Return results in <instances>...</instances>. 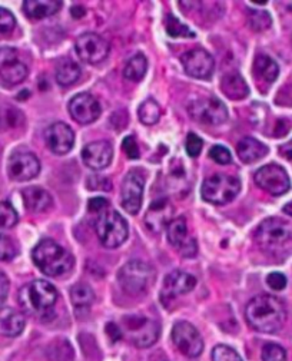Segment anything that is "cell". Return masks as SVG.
<instances>
[{
  "instance_id": "bcb514c9",
  "label": "cell",
  "mask_w": 292,
  "mask_h": 361,
  "mask_svg": "<svg viewBox=\"0 0 292 361\" xmlns=\"http://www.w3.org/2000/svg\"><path fill=\"white\" fill-rule=\"evenodd\" d=\"M109 206V202L106 198H92L89 201V204H87V209H89V213H94V214H102L105 213V211L108 209Z\"/></svg>"
},
{
  "instance_id": "3957f363",
  "label": "cell",
  "mask_w": 292,
  "mask_h": 361,
  "mask_svg": "<svg viewBox=\"0 0 292 361\" xmlns=\"http://www.w3.org/2000/svg\"><path fill=\"white\" fill-rule=\"evenodd\" d=\"M35 265L48 277H59L72 269L73 257L53 239H43L34 248Z\"/></svg>"
},
{
  "instance_id": "2e32d148",
  "label": "cell",
  "mask_w": 292,
  "mask_h": 361,
  "mask_svg": "<svg viewBox=\"0 0 292 361\" xmlns=\"http://www.w3.org/2000/svg\"><path fill=\"white\" fill-rule=\"evenodd\" d=\"M68 108L71 116L80 125L95 122L102 113V108L98 99L87 92H82L73 97Z\"/></svg>"
},
{
  "instance_id": "f1b7e54d",
  "label": "cell",
  "mask_w": 292,
  "mask_h": 361,
  "mask_svg": "<svg viewBox=\"0 0 292 361\" xmlns=\"http://www.w3.org/2000/svg\"><path fill=\"white\" fill-rule=\"evenodd\" d=\"M80 78V68L71 59L62 60L56 68V82L61 86H69Z\"/></svg>"
},
{
  "instance_id": "f35d334b",
  "label": "cell",
  "mask_w": 292,
  "mask_h": 361,
  "mask_svg": "<svg viewBox=\"0 0 292 361\" xmlns=\"http://www.w3.org/2000/svg\"><path fill=\"white\" fill-rule=\"evenodd\" d=\"M272 20L270 13L267 12H255L251 10L249 12V24L252 26L254 30H265L271 26Z\"/></svg>"
},
{
  "instance_id": "f907efd6",
  "label": "cell",
  "mask_w": 292,
  "mask_h": 361,
  "mask_svg": "<svg viewBox=\"0 0 292 361\" xmlns=\"http://www.w3.org/2000/svg\"><path fill=\"white\" fill-rule=\"evenodd\" d=\"M71 13H72V16H73L75 19H80V17H83V16H85L86 10H85L82 6H72Z\"/></svg>"
},
{
  "instance_id": "7a4b0ae2",
  "label": "cell",
  "mask_w": 292,
  "mask_h": 361,
  "mask_svg": "<svg viewBox=\"0 0 292 361\" xmlns=\"http://www.w3.org/2000/svg\"><path fill=\"white\" fill-rule=\"evenodd\" d=\"M57 301V290L43 280L29 283L19 291V304L23 311L42 321H49L54 317L53 307Z\"/></svg>"
},
{
  "instance_id": "83f0119b",
  "label": "cell",
  "mask_w": 292,
  "mask_h": 361,
  "mask_svg": "<svg viewBox=\"0 0 292 361\" xmlns=\"http://www.w3.org/2000/svg\"><path fill=\"white\" fill-rule=\"evenodd\" d=\"M191 238H188V227L187 220L184 217H178L169 222L168 225V241L175 248H182Z\"/></svg>"
},
{
  "instance_id": "d6a6232c",
  "label": "cell",
  "mask_w": 292,
  "mask_h": 361,
  "mask_svg": "<svg viewBox=\"0 0 292 361\" xmlns=\"http://www.w3.org/2000/svg\"><path fill=\"white\" fill-rule=\"evenodd\" d=\"M165 24H166V34L172 38H195V34L192 30L173 15H169L166 17Z\"/></svg>"
},
{
  "instance_id": "9a60e30c",
  "label": "cell",
  "mask_w": 292,
  "mask_h": 361,
  "mask_svg": "<svg viewBox=\"0 0 292 361\" xmlns=\"http://www.w3.org/2000/svg\"><path fill=\"white\" fill-rule=\"evenodd\" d=\"M196 285V278L185 271L175 269L165 277L163 287L161 291V301L162 304L168 309L172 301L178 295L187 294L192 291Z\"/></svg>"
},
{
  "instance_id": "c3c4849f",
  "label": "cell",
  "mask_w": 292,
  "mask_h": 361,
  "mask_svg": "<svg viewBox=\"0 0 292 361\" xmlns=\"http://www.w3.org/2000/svg\"><path fill=\"white\" fill-rule=\"evenodd\" d=\"M8 294H9V280L3 273H0V304L5 303Z\"/></svg>"
},
{
  "instance_id": "d590c367",
  "label": "cell",
  "mask_w": 292,
  "mask_h": 361,
  "mask_svg": "<svg viewBox=\"0 0 292 361\" xmlns=\"http://www.w3.org/2000/svg\"><path fill=\"white\" fill-rule=\"evenodd\" d=\"M17 253L15 241L5 234H0V261H12Z\"/></svg>"
},
{
  "instance_id": "5bb4252c",
  "label": "cell",
  "mask_w": 292,
  "mask_h": 361,
  "mask_svg": "<svg viewBox=\"0 0 292 361\" xmlns=\"http://www.w3.org/2000/svg\"><path fill=\"white\" fill-rule=\"evenodd\" d=\"M145 188V176L140 171L133 169L126 174L122 183V206L131 215H136L142 206Z\"/></svg>"
},
{
  "instance_id": "30bf717a",
  "label": "cell",
  "mask_w": 292,
  "mask_h": 361,
  "mask_svg": "<svg viewBox=\"0 0 292 361\" xmlns=\"http://www.w3.org/2000/svg\"><path fill=\"white\" fill-rule=\"evenodd\" d=\"M254 179L259 188L270 192L274 197L284 195L291 188V180L286 171L277 164H268L259 168L255 172Z\"/></svg>"
},
{
  "instance_id": "74e56055",
  "label": "cell",
  "mask_w": 292,
  "mask_h": 361,
  "mask_svg": "<svg viewBox=\"0 0 292 361\" xmlns=\"http://www.w3.org/2000/svg\"><path fill=\"white\" fill-rule=\"evenodd\" d=\"M212 361H242V358L232 347L219 344L212 350Z\"/></svg>"
},
{
  "instance_id": "1f68e13d",
  "label": "cell",
  "mask_w": 292,
  "mask_h": 361,
  "mask_svg": "<svg viewBox=\"0 0 292 361\" xmlns=\"http://www.w3.org/2000/svg\"><path fill=\"white\" fill-rule=\"evenodd\" d=\"M139 119L145 125H155L161 118V108L154 99L143 101L138 108Z\"/></svg>"
},
{
  "instance_id": "8d00e7d4",
  "label": "cell",
  "mask_w": 292,
  "mask_h": 361,
  "mask_svg": "<svg viewBox=\"0 0 292 361\" xmlns=\"http://www.w3.org/2000/svg\"><path fill=\"white\" fill-rule=\"evenodd\" d=\"M261 357H262V361H285L286 353L281 346L268 343L264 346V348H262Z\"/></svg>"
},
{
  "instance_id": "7402d4cb",
  "label": "cell",
  "mask_w": 292,
  "mask_h": 361,
  "mask_svg": "<svg viewBox=\"0 0 292 361\" xmlns=\"http://www.w3.org/2000/svg\"><path fill=\"white\" fill-rule=\"evenodd\" d=\"M26 320L22 313L10 307L0 309V336L17 337L23 333Z\"/></svg>"
},
{
  "instance_id": "d6986e66",
  "label": "cell",
  "mask_w": 292,
  "mask_h": 361,
  "mask_svg": "<svg viewBox=\"0 0 292 361\" xmlns=\"http://www.w3.org/2000/svg\"><path fill=\"white\" fill-rule=\"evenodd\" d=\"M45 141L53 154L65 155L73 148L75 132L69 125L56 122L45 131Z\"/></svg>"
},
{
  "instance_id": "681fc988",
  "label": "cell",
  "mask_w": 292,
  "mask_h": 361,
  "mask_svg": "<svg viewBox=\"0 0 292 361\" xmlns=\"http://www.w3.org/2000/svg\"><path fill=\"white\" fill-rule=\"evenodd\" d=\"M279 154L286 160H292V139L279 146Z\"/></svg>"
},
{
  "instance_id": "f5cc1de1",
  "label": "cell",
  "mask_w": 292,
  "mask_h": 361,
  "mask_svg": "<svg viewBox=\"0 0 292 361\" xmlns=\"http://www.w3.org/2000/svg\"><path fill=\"white\" fill-rule=\"evenodd\" d=\"M252 3H255V5H267V2H252Z\"/></svg>"
},
{
  "instance_id": "277c9868",
  "label": "cell",
  "mask_w": 292,
  "mask_h": 361,
  "mask_svg": "<svg viewBox=\"0 0 292 361\" xmlns=\"http://www.w3.org/2000/svg\"><path fill=\"white\" fill-rule=\"evenodd\" d=\"M121 288L129 295H139L148 291L155 281V269L146 262L131 261L118 273Z\"/></svg>"
},
{
  "instance_id": "7dc6e473",
  "label": "cell",
  "mask_w": 292,
  "mask_h": 361,
  "mask_svg": "<svg viewBox=\"0 0 292 361\" xmlns=\"http://www.w3.org/2000/svg\"><path fill=\"white\" fill-rule=\"evenodd\" d=\"M106 334H108V337H109L113 343H115V341H119V340L122 339V336H124L121 327H118L115 323H108V324H106Z\"/></svg>"
},
{
  "instance_id": "52a82bcc",
  "label": "cell",
  "mask_w": 292,
  "mask_h": 361,
  "mask_svg": "<svg viewBox=\"0 0 292 361\" xmlns=\"http://www.w3.org/2000/svg\"><path fill=\"white\" fill-rule=\"evenodd\" d=\"M191 116L205 125L219 127L226 122L228 109L217 97H200L189 104Z\"/></svg>"
},
{
  "instance_id": "9c48e42d",
  "label": "cell",
  "mask_w": 292,
  "mask_h": 361,
  "mask_svg": "<svg viewBox=\"0 0 292 361\" xmlns=\"http://www.w3.org/2000/svg\"><path fill=\"white\" fill-rule=\"evenodd\" d=\"M256 243L262 247H278L292 239V224L281 218H267L255 231Z\"/></svg>"
},
{
  "instance_id": "e0dca14e",
  "label": "cell",
  "mask_w": 292,
  "mask_h": 361,
  "mask_svg": "<svg viewBox=\"0 0 292 361\" xmlns=\"http://www.w3.org/2000/svg\"><path fill=\"white\" fill-rule=\"evenodd\" d=\"M27 78V68L17 59L13 48H0V79L6 85H19Z\"/></svg>"
},
{
  "instance_id": "f546056e",
  "label": "cell",
  "mask_w": 292,
  "mask_h": 361,
  "mask_svg": "<svg viewBox=\"0 0 292 361\" xmlns=\"http://www.w3.org/2000/svg\"><path fill=\"white\" fill-rule=\"evenodd\" d=\"M71 299L76 310L89 309L95 301V292L87 284H76L71 290Z\"/></svg>"
},
{
  "instance_id": "ffe728a7",
  "label": "cell",
  "mask_w": 292,
  "mask_h": 361,
  "mask_svg": "<svg viewBox=\"0 0 292 361\" xmlns=\"http://www.w3.org/2000/svg\"><path fill=\"white\" fill-rule=\"evenodd\" d=\"M113 157V148L108 141H95L82 149L83 164L94 171H102L109 167Z\"/></svg>"
},
{
  "instance_id": "f6af8a7d",
  "label": "cell",
  "mask_w": 292,
  "mask_h": 361,
  "mask_svg": "<svg viewBox=\"0 0 292 361\" xmlns=\"http://www.w3.org/2000/svg\"><path fill=\"white\" fill-rule=\"evenodd\" d=\"M267 284L274 291H282L286 287V277L281 273H271L267 277Z\"/></svg>"
},
{
  "instance_id": "6da1fadb",
  "label": "cell",
  "mask_w": 292,
  "mask_h": 361,
  "mask_svg": "<svg viewBox=\"0 0 292 361\" xmlns=\"http://www.w3.org/2000/svg\"><path fill=\"white\" fill-rule=\"evenodd\" d=\"M245 317L248 324L259 333L274 334L282 328L286 320V310L279 298L262 294L249 301L245 309Z\"/></svg>"
},
{
  "instance_id": "ba28073f",
  "label": "cell",
  "mask_w": 292,
  "mask_h": 361,
  "mask_svg": "<svg viewBox=\"0 0 292 361\" xmlns=\"http://www.w3.org/2000/svg\"><path fill=\"white\" fill-rule=\"evenodd\" d=\"M124 327L131 343L139 348L155 344L161 331L156 321L143 316H126Z\"/></svg>"
},
{
  "instance_id": "8fae6325",
  "label": "cell",
  "mask_w": 292,
  "mask_h": 361,
  "mask_svg": "<svg viewBox=\"0 0 292 361\" xmlns=\"http://www.w3.org/2000/svg\"><path fill=\"white\" fill-rule=\"evenodd\" d=\"M172 341L184 355L195 358L203 350V340L199 331L188 321H178L172 328Z\"/></svg>"
},
{
  "instance_id": "44dd1931",
  "label": "cell",
  "mask_w": 292,
  "mask_h": 361,
  "mask_svg": "<svg viewBox=\"0 0 292 361\" xmlns=\"http://www.w3.org/2000/svg\"><path fill=\"white\" fill-rule=\"evenodd\" d=\"M173 217V206L166 198L155 199L148 208L145 215V224L152 232L159 234L165 227L169 225Z\"/></svg>"
},
{
  "instance_id": "60d3db41",
  "label": "cell",
  "mask_w": 292,
  "mask_h": 361,
  "mask_svg": "<svg viewBox=\"0 0 292 361\" xmlns=\"http://www.w3.org/2000/svg\"><path fill=\"white\" fill-rule=\"evenodd\" d=\"M210 157L219 165H228L232 162V155L229 150L222 145H215L210 149Z\"/></svg>"
},
{
  "instance_id": "5b68a950",
  "label": "cell",
  "mask_w": 292,
  "mask_h": 361,
  "mask_svg": "<svg viewBox=\"0 0 292 361\" xmlns=\"http://www.w3.org/2000/svg\"><path fill=\"white\" fill-rule=\"evenodd\" d=\"M95 229L101 244L106 248H118L125 243L129 234L125 218L119 213H116V211L108 209L105 213L99 214Z\"/></svg>"
},
{
  "instance_id": "603a6c76",
  "label": "cell",
  "mask_w": 292,
  "mask_h": 361,
  "mask_svg": "<svg viewBox=\"0 0 292 361\" xmlns=\"http://www.w3.org/2000/svg\"><path fill=\"white\" fill-rule=\"evenodd\" d=\"M62 2L59 0H26L23 2V12L31 19H45L53 16L62 9Z\"/></svg>"
},
{
  "instance_id": "ee69618b",
  "label": "cell",
  "mask_w": 292,
  "mask_h": 361,
  "mask_svg": "<svg viewBox=\"0 0 292 361\" xmlns=\"http://www.w3.org/2000/svg\"><path fill=\"white\" fill-rule=\"evenodd\" d=\"M122 148L125 150V154L128 155L129 160H138L139 158V148L136 145V141L133 136H126L122 142Z\"/></svg>"
},
{
  "instance_id": "484cf974",
  "label": "cell",
  "mask_w": 292,
  "mask_h": 361,
  "mask_svg": "<svg viewBox=\"0 0 292 361\" xmlns=\"http://www.w3.org/2000/svg\"><path fill=\"white\" fill-rule=\"evenodd\" d=\"M22 198L26 209L32 213H42L52 205V197L41 187H29L22 191Z\"/></svg>"
},
{
  "instance_id": "836d02e7",
  "label": "cell",
  "mask_w": 292,
  "mask_h": 361,
  "mask_svg": "<svg viewBox=\"0 0 292 361\" xmlns=\"http://www.w3.org/2000/svg\"><path fill=\"white\" fill-rule=\"evenodd\" d=\"M19 221L16 209L8 201L0 202V228H13Z\"/></svg>"
},
{
  "instance_id": "8992f818",
  "label": "cell",
  "mask_w": 292,
  "mask_h": 361,
  "mask_svg": "<svg viewBox=\"0 0 292 361\" xmlns=\"http://www.w3.org/2000/svg\"><path fill=\"white\" fill-rule=\"evenodd\" d=\"M240 179L225 174H217L203 180L202 198L214 205H224L231 202L240 194Z\"/></svg>"
},
{
  "instance_id": "4fadbf2b",
  "label": "cell",
  "mask_w": 292,
  "mask_h": 361,
  "mask_svg": "<svg viewBox=\"0 0 292 361\" xmlns=\"http://www.w3.org/2000/svg\"><path fill=\"white\" fill-rule=\"evenodd\" d=\"M181 62L185 72L200 80H207L212 76L215 69V60L205 49H191L181 56Z\"/></svg>"
},
{
  "instance_id": "7c38bea8",
  "label": "cell",
  "mask_w": 292,
  "mask_h": 361,
  "mask_svg": "<svg viewBox=\"0 0 292 361\" xmlns=\"http://www.w3.org/2000/svg\"><path fill=\"white\" fill-rule=\"evenodd\" d=\"M75 50L85 64L96 65L109 55V43L96 34H83L75 42Z\"/></svg>"
},
{
  "instance_id": "b9f144b4",
  "label": "cell",
  "mask_w": 292,
  "mask_h": 361,
  "mask_svg": "<svg viewBox=\"0 0 292 361\" xmlns=\"http://www.w3.org/2000/svg\"><path fill=\"white\" fill-rule=\"evenodd\" d=\"M185 146H187L188 155L192 157V158H196V157L200 154V150H202V148H203V141H202L196 134H192V132H191V134L187 136V143H185Z\"/></svg>"
},
{
  "instance_id": "cb8c5ba5",
  "label": "cell",
  "mask_w": 292,
  "mask_h": 361,
  "mask_svg": "<svg viewBox=\"0 0 292 361\" xmlns=\"http://www.w3.org/2000/svg\"><path fill=\"white\" fill-rule=\"evenodd\" d=\"M221 89L224 95H226L232 101H241L249 95V87L245 79L238 72L225 75L221 80Z\"/></svg>"
},
{
  "instance_id": "816d5d0a",
  "label": "cell",
  "mask_w": 292,
  "mask_h": 361,
  "mask_svg": "<svg viewBox=\"0 0 292 361\" xmlns=\"http://www.w3.org/2000/svg\"><path fill=\"white\" fill-rule=\"evenodd\" d=\"M284 213H286L288 215H291V217H292V202L284 206Z\"/></svg>"
},
{
  "instance_id": "4dcf8cb0",
  "label": "cell",
  "mask_w": 292,
  "mask_h": 361,
  "mask_svg": "<svg viewBox=\"0 0 292 361\" xmlns=\"http://www.w3.org/2000/svg\"><path fill=\"white\" fill-rule=\"evenodd\" d=\"M146 69H148V60H146V57L142 53H138L128 60V64L124 69V76L128 80L139 82L143 79Z\"/></svg>"
},
{
  "instance_id": "d4e9b609",
  "label": "cell",
  "mask_w": 292,
  "mask_h": 361,
  "mask_svg": "<svg viewBox=\"0 0 292 361\" xmlns=\"http://www.w3.org/2000/svg\"><path fill=\"white\" fill-rule=\"evenodd\" d=\"M237 150H238L240 160L244 164H254L268 154V146L255 138L248 136L240 141Z\"/></svg>"
},
{
  "instance_id": "ab89813d",
  "label": "cell",
  "mask_w": 292,
  "mask_h": 361,
  "mask_svg": "<svg viewBox=\"0 0 292 361\" xmlns=\"http://www.w3.org/2000/svg\"><path fill=\"white\" fill-rule=\"evenodd\" d=\"M16 26L15 16L5 8H0V36L12 34Z\"/></svg>"
},
{
  "instance_id": "4316f807",
  "label": "cell",
  "mask_w": 292,
  "mask_h": 361,
  "mask_svg": "<svg viewBox=\"0 0 292 361\" xmlns=\"http://www.w3.org/2000/svg\"><path fill=\"white\" fill-rule=\"evenodd\" d=\"M279 73L275 60L267 55H258L254 62V75L267 83H272Z\"/></svg>"
},
{
  "instance_id": "e575fe53",
  "label": "cell",
  "mask_w": 292,
  "mask_h": 361,
  "mask_svg": "<svg viewBox=\"0 0 292 361\" xmlns=\"http://www.w3.org/2000/svg\"><path fill=\"white\" fill-rule=\"evenodd\" d=\"M23 122V115L15 108H8L0 112V128L9 129L16 128Z\"/></svg>"
},
{
  "instance_id": "7bdbcfd3",
  "label": "cell",
  "mask_w": 292,
  "mask_h": 361,
  "mask_svg": "<svg viewBox=\"0 0 292 361\" xmlns=\"http://www.w3.org/2000/svg\"><path fill=\"white\" fill-rule=\"evenodd\" d=\"M87 188L91 191H109L112 188V184L106 176L94 175L87 179Z\"/></svg>"
},
{
  "instance_id": "ac0fdd59",
  "label": "cell",
  "mask_w": 292,
  "mask_h": 361,
  "mask_svg": "<svg viewBox=\"0 0 292 361\" xmlns=\"http://www.w3.org/2000/svg\"><path fill=\"white\" fill-rule=\"evenodd\" d=\"M41 172V162L35 154L16 153L9 158L8 174L13 180L24 183L34 179Z\"/></svg>"
}]
</instances>
